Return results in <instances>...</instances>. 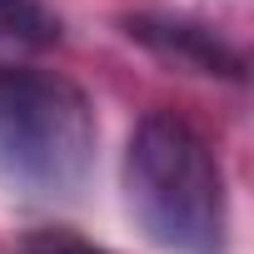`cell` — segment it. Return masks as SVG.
<instances>
[{"mask_svg": "<svg viewBox=\"0 0 254 254\" xmlns=\"http://www.w3.org/2000/svg\"><path fill=\"white\" fill-rule=\"evenodd\" d=\"M125 35L135 45L155 50L160 60L180 65V70H194V75H224V80H244V55L209 25L199 20H185V15H155V10H140V15H125L120 20Z\"/></svg>", "mask_w": 254, "mask_h": 254, "instance_id": "3", "label": "cell"}, {"mask_svg": "<svg viewBox=\"0 0 254 254\" xmlns=\"http://www.w3.org/2000/svg\"><path fill=\"white\" fill-rule=\"evenodd\" d=\"M65 25L45 0H0V55H35L60 45Z\"/></svg>", "mask_w": 254, "mask_h": 254, "instance_id": "4", "label": "cell"}, {"mask_svg": "<svg viewBox=\"0 0 254 254\" xmlns=\"http://www.w3.org/2000/svg\"><path fill=\"white\" fill-rule=\"evenodd\" d=\"M95 160V110L55 70L0 60V170L20 190L75 194Z\"/></svg>", "mask_w": 254, "mask_h": 254, "instance_id": "2", "label": "cell"}, {"mask_svg": "<svg viewBox=\"0 0 254 254\" xmlns=\"http://www.w3.org/2000/svg\"><path fill=\"white\" fill-rule=\"evenodd\" d=\"M15 254H105V249L90 244V239H80V234H60V229H50V234H30Z\"/></svg>", "mask_w": 254, "mask_h": 254, "instance_id": "5", "label": "cell"}, {"mask_svg": "<svg viewBox=\"0 0 254 254\" xmlns=\"http://www.w3.org/2000/svg\"><path fill=\"white\" fill-rule=\"evenodd\" d=\"M125 204L145 239L170 254H224L229 199L219 155L170 110L145 115L125 145Z\"/></svg>", "mask_w": 254, "mask_h": 254, "instance_id": "1", "label": "cell"}]
</instances>
